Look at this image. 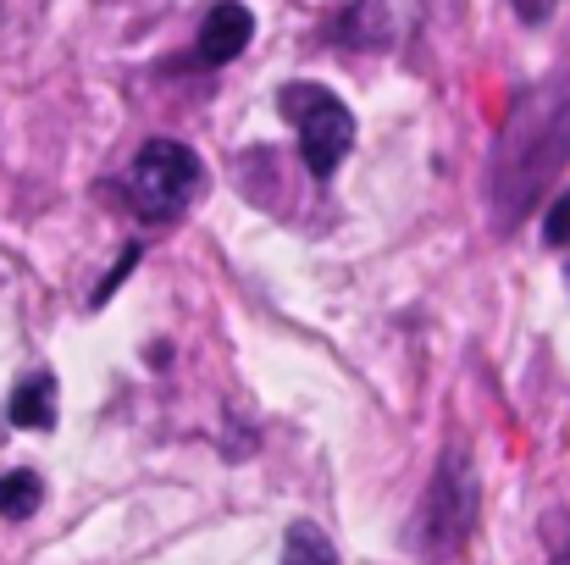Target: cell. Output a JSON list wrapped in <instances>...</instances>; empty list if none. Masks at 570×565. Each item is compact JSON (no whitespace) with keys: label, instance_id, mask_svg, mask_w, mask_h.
Segmentation results:
<instances>
[{"label":"cell","instance_id":"cell-1","mask_svg":"<svg viewBox=\"0 0 570 565\" xmlns=\"http://www.w3.org/2000/svg\"><path fill=\"white\" fill-rule=\"evenodd\" d=\"M570 162V84H549L532 89L493 156V211L499 222H521L543 188L560 178V167Z\"/></svg>","mask_w":570,"mask_h":565},{"label":"cell","instance_id":"cell-2","mask_svg":"<svg viewBox=\"0 0 570 565\" xmlns=\"http://www.w3.org/2000/svg\"><path fill=\"white\" fill-rule=\"evenodd\" d=\"M476 510H482V483H476V466L460 444L443 449L404 538H410V555L415 561H449L465 549V538L476 533Z\"/></svg>","mask_w":570,"mask_h":565},{"label":"cell","instance_id":"cell-3","mask_svg":"<svg viewBox=\"0 0 570 565\" xmlns=\"http://www.w3.org/2000/svg\"><path fill=\"white\" fill-rule=\"evenodd\" d=\"M205 184V167L184 139H150L128 167V199L145 222H178Z\"/></svg>","mask_w":570,"mask_h":565},{"label":"cell","instance_id":"cell-4","mask_svg":"<svg viewBox=\"0 0 570 565\" xmlns=\"http://www.w3.org/2000/svg\"><path fill=\"white\" fill-rule=\"evenodd\" d=\"M277 106H283V117L299 128V156H305L311 178H333V173L344 167L350 145H355V117H350V106H344L333 89H322V84H288V89L277 95Z\"/></svg>","mask_w":570,"mask_h":565},{"label":"cell","instance_id":"cell-5","mask_svg":"<svg viewBox=\"0 0 570 565\" xmlns=\"http://www.w3.org/2000/svg\"><path fill=\"white\" fill-rule=\"evenodd\" d=\"M421 22H426L421 0H355L344 11L338 33L355 50H399V45H410L421 33Z\"/></svg>","mask_w":570,"mask_h":565},{"label":"cell","instance_id":"cell-6","mask_svg":"<svg viewBox=\"0 0 570 565\" xmlns=\"http://www.w3.org/2000/svg\"><path fill=\"white\" fill-rule=\"evenodd\" d=\"M249 33H255L249 6H238V0H216L210 17H205V28H199V61H205V67L233 61V56L249 45Z\"/></svg>","mask_w":570,"mask_h":565},{"label":"cell","instance_id":"cell-7","mask_svg":"<svg viewBox=\"0 0 570 565\" xmlns=\"http://www.w3.org/2000/svg\"><path fill=\"white\" fill-rule=\"evenodd\" d=\"M11 427H33V432H45V427H56V377L50 372H33L28 382H17V393H11Z\"/></svg>","mask_w":570,"mask_h":565},{"label":"cell","instance_id":"cell-8","mask_svg":"<svg viewBox=\"0 0 570 565\" xmlns=\"http://www.w3.org/2000/svg\"><path fill=\"white\" fill-rule=\"evenodd\" d=\"M283 565H338V549L316 522H294L288 544H283Z\"/></svg>","mask_w":570,"mask_h":565},{"label":"cell","instance_id":"cell-9","mask_svg":"<svg viewBox=\"0 0 570 565\" xmlns=\"http://www.w3.org/2000/svg\"><path fill=\"white\" fill-rule=\"evenodd\" d=\"M39 494H45V483H39L33 471H0V516H6V522L33 516V510H39Z\"/></svg>","mask_w":570,"mask_h":565},{"label":"cell","instance_id":"cell-10","mask_svg":"<svg viewBox=\"0 0 570 565\" xmlns=\"http://www.w3.org/2000/svg\"><path fill=\"white\" fill-rule=\"evenodd\" d=\"M543 238H549L554 250H566V244H570V188L554 199V205H549V216H543Z\"/></svg>","mask_w":570,"mask_h":565},{"label":"cell","instance_id":"cell-11","mask_svg":"<svg viewBox=\"0 0 570 565\" xmlns=\"http://www.w3.org/2000/svg\"><path fill=\"white\" fill-rule=\"evenodd\" d=\"M139 255H145V250H139V244H128V250H122V261H117V266H111V277H106V283H100V289H95V305H106V300H111V289H117V283H122V277H128V272H134V266H139Z\"/></svg>","mask_w":570,"mask_h":565},{"label":"cell","instance_id":"cell-12","mask_svg":"<svg viewBox=\"0 0 570 565\" xmlns=\"http://www.w3.org/2000/svg\"><path fill=\"white\" fill-rule=\"evenodd\" d=\"M560 0H515V11H521V22H549V11H554Z\"/></svg>","mask_w":570,"mask_h":565},{"label":"cell","instance_id":"cell-13","mask_svg":"<svg viewBox=\"0 0 570 565\" xmlns=\"http://www.w3.org/2000/svg\"><path fill=\"white\" fill-rule=\"evenodd\" d=\"M554 565H570V549H566V555H560V561H554Z\"/></svg>","mask_w":570,"mask_h":565}]
</instances>
